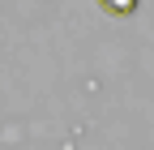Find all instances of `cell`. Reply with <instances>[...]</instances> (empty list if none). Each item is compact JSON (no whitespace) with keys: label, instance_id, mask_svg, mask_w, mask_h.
<instances>
[{"label":"cell","instance_id":"cell-1","mask_svg":"<svg viewBox=\"0 0 154 150\" xmlns=\"http://www.w3.org/2000/svg\"><path fill=\"white\" fill-rule=\"evenodd\" d=\"M99 5H103L107 13H116V17H128L133 9H137V0H99Z\"/></svg>","mask_w":154,"mask_h":150}]
</instances>
